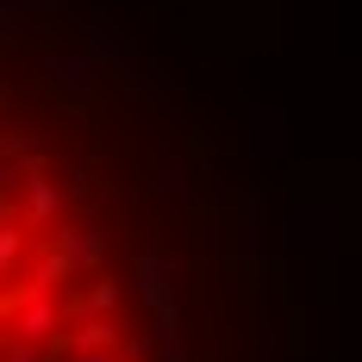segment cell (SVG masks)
I'll return each instance as SVG.
<instances>
[{
	"mask_svg": "<svg viewBox=\"0 0 362 362\" xmlns=\"http://www.w3.org/2000/svg\"><path fill=\"white\" fill-rule=\"evenodd\" d=\"M213 181L88 0H0V362H218Z\"/></svg>",
	"mask_w": 362,
	"mask_h": 362,
	"instance_id": "cell-1",
	"label": "cell"
}]
</instances>
